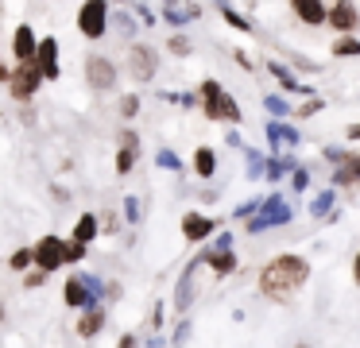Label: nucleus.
<instances>
[{"label":"nucleus","instance_id":"1","mask_svg":"<svg viewBox=\"0 0 360 348\" xmlns=\"http://www.w3.org/2000/svg\"><path fill=\"white\" fill-rule=\"evenodd\" d=\"M306 278H310V259H302V255H295V252H283V255H275V259H267L264 267H259L256 286H259L264 298L283 302V298H295L306 286Z\"/></svg>","mask_w":360,"mask_h":348},{"label":"nucleus","instance_id":"2","mask_svg":"<svg viewBox=\"0 0 360 348\" xmlns=\"http://www.w3.org/2000/svg\"><path fill=\"white\" fill-rule=\"evenodd\" d=\"M198 101L205 105V116H210V120H229V124L240 120V105H236V101L229 97V93L221 89L217 82H202V89H198Z\"/></svg>","mask_w":360,"mask_h":348},{"label":"nucleus","instance_id":"3","mask_svg":"<svg viewBox=\"0 0 360 348\" xmlns=\"http://www.w3.org/2000/svg\"><path fill=\"white\" fill-rule=\"evenodd\" d=\"M4 85H8V93L16 101H32L35 93H39V85H43V74H39V66H35V62H20L16 70H8Z\"/></svg>","mask_w":360,"mask_h":348},{"label":"nucleus","instance_id":"4","mask_svg":"<svg viewBox=\"0 0 360 348\" xmlns=\"http://www.w3.org/2000/svg\"><path fill=\"white\" fill-rule=\"evenodd\" d=\"M32 267H39V271H58V267H66L63 263V236H55V232H47V236H39L35 240V247H32Z\"/></svg>","mask_w":360,"mask_h":348},{"label":"nucleus","instance_id":"5","mask_svg":"<svg viewBox=\"0 0 360 348\" xmlns=\"http://www.w3.org/2000/svg\"><path fill=\"white\" fill-rule=\"evenodd\" d=\"M78 31L86 39H101L109 31V4L105 0H86L78 12Z\"/></svg>","mask_w":360,"mask_h":348},{"label":"nucleus","instance_id":"6","mask_svg":"<svg viewBox=\"0 0 360 348\" xmlns=\"http://www.w3.org/2000/svg\"><path fill=\"white\" fill-rule=\"evenodd\" d=\"M159 70V51L148 43H132L128 46V74L136 77V82H151Z\"/></svg>","mask_w":360,"mask_h":348},{"label":"nucleus","instance_id":"7","mask_svg":"<svg viewBox=\"0 0 360 348\" xmlns=\"http://www.w3.org/2000/svg\"><path fill=\"white\" fill-rule=\"evenodd\" d=\"M287 221H290V205L279 193H271V198L264 201V209L248 221V232H264V228H271V224H287Z\"/></svg>","mask_w":360,"mask_h":348},{"label":"nucleus","instance_id":"8","mask_svg":"<svg viewBox=\"0 0 360 348\" xmlns=\"http://www.w3.org/2000/svg\"><path fill=\"white\" fill-rule=\"evenodd\" d=\"M117 66H112L109 58H105V54H89L86 58V82L94 85V89H112V85H117Z\"/></svg>","mask_w":360,"mask_h":348},{"label":"nucleus","instance_id":"9","mask_svg":"<svg viewBox=\"0 0 360 348\" xmlns=\"http://www.w3.org/2000/svg\"><path fill=\"white\" fill-rule=\"evenodd\" d=\"M326 23L333 31H341V35H352L356 23H360V12L352 8V0H337L333 8H326Z\"/></svg>","mask_w":360,"mask_h":348},{"label":"nucleus","instance_id":"10","mask_svg":"<svg viewBox=\"0 0 360 348\" xmlns=\"http://www.w3.org/2000/svg\"><path fill=\"white\" fill-rule=\"evenodd\" d=\"M35 66H39V74H43V82H55L58 77V43L55 39H39V46H35Z\"/></svg>","mask_w":360,"mask_h":348},{"label":"nucleus","instance_id":"11","mask_svg":"<svg viewBox=\"0 0 360 348\" xmlns=\"http://www.w3.org/2000/svg\"><path fill=\"white\" fill-rule=\"evenodd\" d=\"M78 337L82 340H94V337H101V329H105V306L101 302H94V306H86L82 309V317H78Z\"/></svg>","mask_w":360,"mask_h":348},{"label":"nucleus","instance_id":"12","mask_svg":"<svg viewBox=\"0 0 360 348\" xmlns=\"http://www.w3.org/2000/svg\"><path fill=\"white\" fill-rule=\"evenodd\" d=\"M213 228H217V224H213L210 217H202V213H186V217H182V236H186L190 244H202V240H210Z\"/></svg>","mask_w":360,"mask_h":348},{"label":"nucleus","instance_id":"13","mask_svg":"<svg viewBox=\"0 0 360 348\" xmlns=\"http://www.w3.org/2000/svg\"><path fill=\"white\" fill-rule=\"evenodd\" d=\"M120 151H117V174H128V170L136 167V159H140V136L136 131H120Z\"/></svg>","mask_w":360,"mask_h":348},{"label":"nucleus","instance_id":"14","mask_svg":"<svg viewBox=\"0 0 360 348\" xmlns=\"http://www.w3.org/2000/svg\"><path fill=\"white\" fill-rule=\"evenodd\" d=\"M290 12H295L306 27H321V23H326V4H321V0H290Z\"/></svg>","mask_w":360,"mask_h":348},{"label":"nucleus","instance_id":"15","mask_svg":"<svg viewBox=\"0 0 360 348\" xmlns=\"http://www.w3.org/2000/svg\"><path fill=\"white\" fill-rule=\"evenodd\" d=\"M63 302H66L70 309H86V306H94L97 298L86 290V283H82V278L74 275V278H66V286H63Z\"/></svg>","mask_w":360,"mask_h":348},{"label":"nucleus","instance_id":"16","mask_svg":"<svg viewBox=\"0 0 360 348\" xmlns=\"http://www.w3.org/2000/svg\"><path fill=\"white\" fill-rule=\"evenodd\" d=\"M35 46H39L35 31L27 27V23H20V27H16V35H12V54H16L20 62H32V58H35Z\"/></svg>","mask_w":360,"mask_h":348},{"label":"nucleus","instance_id":"17","mask_svg":"<svg viewBox=\"0 0 360 348\" xmlns=\"http://www.w3.org/2000/svg\"><path fill=\"white\" fill-rule=\"evenodd\" d=\"M198 263H205L213 275H233V271L240 267L236 255H233V247H229V252H202V255H198Z\"/></svg>","mask_w":360,"mask_h":348},{"label":"nucleus","instance_id":"18","mask_svg":"<svg viewBox=\"0 0 360 348\" xmlns=\"http://www.w3.org/2000/svg\"><path fill=\"white\" fill-rule=\"evenodd\" d=\"M101 236V224H97V213H82L78 217V224L70 228V240H78V244H94V240Z\"/></svg>","mask_w":360,"mask_h":348},{"label":"nucleus","instance_id":"19","mask_svg":"<svg viewBox=\"0 0 360 348\" xmlns=\"http://www.w3.org/2000/svg\"><path fill=\"white\" fill-rule=\"evenodd\" d=\"M194 271H198V259L190 263V267L182 271V278H179V294H174V309H179V314H186L190 302H194Z\"/></svg>","mask_w":360,"mask_h":348},{"label":"nucleus","instance_id":"20","mask_svg":"<svg viewBox=\"0 0 360 348\" xmlns=\"http://www.w3.org/2000/svg\"><path fill=\"white\" fill-rule=\"evenodd\" d=\"M213 170H217V155H213V147H198L194 151V174L198 178H213Z\"/></svg>","mask_w":360,"mask_h":348},{"label":"nucleus","instance_id":"21","mask_svg":"<svg viewBox=\"0 0 360 348\" xmlns=\"http://www.w3.org/2000/svg\"><path fill=\"white\" fill-rule=\"evenodd\" d=\"M352 182H360V155H349L337 170V186H352Z\"/></svg>","mask_w":360,"mask_h":348},{"label":"nucleus","instance_id":"22","mask_svg":"<svg viewBox=\"0 0 360 348\" xmlns=\"http://www.w3.org/2000/svg\"><path fill=\"white\" fill-rule=\"evenodd\" d=\"M86 252H89V247L78 244V240H63V263H82V259H86Z\"/></svg>","mask_w":360,"mask_h":348},{"label":"nucleus","instance_id":"23","mask_svg":"<svg viewBox=\"0 0 360 348\" xmlns=\"http://www.w3.org/2000/svg\"><path fill=\"white\" fill-rule=\"evenodd\" d=\"M333 54H337V58H345V54H360V43H356L352 35H341V39L333 43Z\"/></svg>","mask_w":360,"mask_h":348},{"label":"nucleus","instance_id":"24","mask_svg":"<svg viewBox=\"0 0 360 348\" xmlns=\"http://www.w3.org/2000/svg\"><path fill=\"white\" fill-rule=\"evenodd\" d=\"M267 136H271L275 143H283V139H287V143H298L295 128H287V124H271V128H267Z\"/></svg>","mask_w":360,"mask_h":348},{"label":"nucleus","instance_id":"25","mask_svg":"<svg viewBox=\"0 0 360 348\" xmlns=\"http://www.w3.org/2000/svg\"><path fill=\"white\" fill-rule=\"evenodd\" d=\"M8 267H12V271H27V267H32V247H20V252H12Z\"/></svg>","mask_w":360,"mask_h":348},{"label":"nucleus","instance_id":"26","mask_svg":"<svg viewBox=\"0 0 360 348\" xmlns=\"http://www.w3.org/2000/svg\"><path fill=\"white\" fill-rule=\"evenodd\" d=\"M43 283H47V271H39V267H27V275H24V290H39Z\"/></svg>","mask_w":360,"mask_h":348},{"label":"nucleus","instance_id":"27","mask_svg":"<svg viewBox=\"0 0 360 348\" xmlns=\"http://www.w3.org/2000/svg\"><path fill=\"white\" fill-rule=\"evenodd\" d=\"M329 205H333V193H321V198H314V201H310V213H314V217H326V213H329Z\"/></svg>","mask_w":360,"mask_h":348},{"label":"nucleus","instance_id":"28","mask_svg":"<svg viewBox=\"0 0 360 348\" xmlns=\"http://www.w3.org/2000/svg\"><path fill=\"white\" fill-rule=\"evenodd\" d=\"M159 167H163V170H182V162H179V155H174V151H159Z\"/></svg>","mask_w":360,"mask_h":348},{"label":"nucleus","instance_id":"29","mask_svg":"<svg viewBox=\"0 0 360 348\" xmlns=\"http://www.w3.org/2000/svg\"><path fill=\"white\" fill-rule=\"evenodd\" d=\"M167 46H171V54H190V39L186 35H174Z\"/></svg>","mask_w":360,"mask_h":348},{"label":"nucleus","instance_id":"30","mask_svg":"<svg viewBox=\"0 0 360 348\" xmlns=\"http://www.w3.org/2000/svg\"><path fill=\"white\" fill-rule=\"evenodd\" d=\"M140 112V97H124L120 101V116H136Z\"/></svg>","mask_w":360,"mask_h":348},{"label":"nucleus","instance_id":"31","mask_svg":"<svg viewBox=\"0 0 360 348\" xmlns=\"http://www.w3.org/2000/svg\"><path fill=\"white\" fill-rule=\"evenodd\" d=\"M97 224H101V232H120V228H117V224H120V221H117V213H105V217H97Z\"/></svg>","mask_w":360,"mask_h":348},{"label":"nucleus","instance_id":"32","mask_svg":"<svg viewBox=\"0 0 360 348\" xmlns=\"http://www.w3.org/2000/svg\"><path fill=\"white\" fill-rule=\"evenodd\" d=\"M151 329H163V302H155V309H151Z\"/></svg>","mask_w":360,"mask_h":348},{"label":"nucleus","instance_id":"33","mask_svg":"<svg viewBox=\"0 0 360 348\" xmlns=\"http://www.w3.org/2000/svg\"><path fill=\"white\" fill-rule=\"evenodd\" d=\"M124 213L132 217V221H136V217H140V201H136L132 193H128V198H124Z\"/></svg>","mask_w":360,"mask_h":348},{"label":"nucleus","instance_id":"34","mask_svg":"<svg viewBox=\"0 0 360 348\" xmlns=\"http://www.w3.org/2000/svg\"><path fill=\"white\" fill-rule=\"evenodd\" d=\"M117 348H140V337H136V333H124V337L117 340Z\"/></svg>","mask_w":360,"mask_h":348},{"label":"nucleus","instance_id":"35","mask_svg":"<svg viewBox=\"0 0 360 348\" xmlns=\"http://www.w3.org/2000/svg\"><path fill=\"white\" fill-rule=\"evenodd\" d=\"M298 112H302V116H310V112H321V101H306V105L298 108Z\"/></svg>","mask_w":360,"mask_h":348},{"label":"nucleus","instance_id":"36","mask_svg":"<svg viewBox=\"0 0 360 348\" xmlns=\"http://www.w3.org/2000/svg\"><path fill=\"white\" fill-rule=\"evenodd\" d=\"M186 333H190V321H182L179 333H174V344H186Z\"/></svg>","mask_w":360,"mask_h":348},{"label":"nucleus","instance_id":"37","mask_svg":"<svg viewBox=\"0 0 360 348\" xmlns=\"http://www.w3.org/2000/svg\"><path fill=\"white\" fill-rule=\"evenodd\" d=\"M267 108H271V112H287V105H283L279 97H267Z\"/></svg>","mask_w":360,"mask_h":348},{"label":"nucleus","instance_id":"38","mask_svg":"<svg viewBox=\"0 0 360 348\" xmlns=\"http://www.w3.org/2000/svg\"><path fill=\"white\" fill-rule=\"evenodd\" d=\"M352 283H356V286H360V252H356V255H352Z\"/></svg>","mask_w":360,"mask_h":348},{"label":"nucleus","instance_id":"39","mask_svg":"<svg viewBox=\"0 0 360 348\" xmlns=\"http://www.w3.org/2000/svg\"><path fill=\"white\" fill-rule=\"evenodd\" d=\"M105 294H109V298L117 302V298H120V283H109V286H105Z\"/></svg>","mask_w":360,"mask_h":348},{"label":"nucleus","instance_id":"40","mask_svg":"<svg viewBox=\"0 0 360 348\" xmlns=\"http://www.w3.org/2000/svg\"><path fill=\"white\" fill-rule=\"evenodd\" d=\"M349 139H360V124H352V128H349Z\"/></svg>","mask_w":360,"mask_h":348},{"label":"nucleus","instance_id":"41","mask_svg":"<svg viewBox=\"0 0 360 348\" xmlns=\"http://www.w3.org/2000/svg\"><path fill=\"white\" fill-rule=\"evenodd\" d=\"M0 321H4V306H0Z\"/></svg>","mask_w":360,"mask_h":348},{"label":"nucleus","instance_id":"42","mask_svg":"<svg viewBox=\"0 0 360 348\" xmlns=\"http://www.w3.org/2000/svg\"><path fill=\"white\" fill-rule=\"evenodd\" d=\"M298 348H310V344H298Z\"/></svg>","mask_w":360,"mask_h":348}]
</instances>
